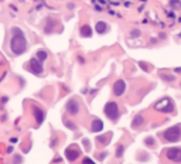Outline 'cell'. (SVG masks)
I'll return each mask as SVG.
<instances>
[{"instance_id":"9c48e42d","label":"cell","mask_w":181,"mask_h":164,"mask_svg":"<svg viewBox=\"0 0 181 164\" xmlns=\"http://www.w3.org/2000/svg\"><path fill=\"white\" fill-rule=\"evenodd\" d=\"M112 92H113L115 96H122L126 92V82L123 81V79H117L113 83V86H112Z\"/></svg>"},{"instance_id":"277c9868","label":"cell","mask_w":181,"mask_h":164,"mask_svg":"<svg viewBox=\"0 0 181 164\" xmlns=\"http://www.w3.org/2000/svg\"><path fill=\"white\" fill-rule=\"evenodd\" d=\"M104 112H105V115H106V118H108L110 122H113V123H116L117 120H119V118H120L119 105L113 101H109L106 105H105Z\"/></svg>"},{"instance_id":"d4e9b609","label":"cell","mask_w":181,"mask_h":164,"mask_svg":"<svg viewBox=\"0 0 181 164\" xmlns=\"http://www.w3.org/2000/svg\"><path fill=\"white\" fill-rule=\"evenodd\" d=\"M6 153L12 154V153H13V147H12V146H9V147H7V150H6Z\"/></svg>"},{"instance_id":"ac0fdd59","label":"cell","mask_w":181,"mask_h":164,"mask_svg":"<svg viewBox=\"0 0 181 164\" xmlns=\"http://www.w3.org/2000/svg\"><path fill=\"white\" fill-rule=\"evenodd\" d=\"M129 37L130 38H139V37H142V31H140L139 28H133V30L129 33Z\"/></svg>"},{"instance_id":"8992f818","label":"cell","mask_w":181,"mask_h":164,"mask_svg":"<svg viewBox=\"0 0 181 164\" xmlns=\"http://www.w3.org/2000/svg\"><path fill=\"white\" fill-rule=\"evenodd\" d=\"M65 110H67L68 115L75 116V115H78L79 110H81V102L78 101L77 98H71L70 101L65 103Z\"/></svg>"},{"instance_id":"d6986e66","label":"cell","mask_w":181,"mask_h":164,"mask_svg":"<svg viewBox=\"0 0 181 164\" xmlns=\"http://www.w3.org/2000/svg\"><path fill=\"white\" fill-rule=\"evenodd\" d=\"M123 153H125V144H117L116 146V157H122Z\"/></svg>"},{"instance_id":"4fadbf2b","label":"cell","mask_w":181,"mask_h":164,"mask_svg":"<svg viewBox=\"0 0 181 164\" xmlns=\"http://www.w3.org/2000/svg\"><path fill=\"white\" fill-rule=\"evenodd\" d=\"M104 130V122L101 119H98V118H95V119H92V122H90V132H102Z\"/></svg>"},{"instance_id":"30bf717a","label":"cell","mask_w":181,"mask_h":164,"mask_svg":"<svg viewBox=\"0 0 181 164\" xmlns=\"http://www.w3.org/2000/svg\"><path fill=\"white\" fill-rule=\"evenodd\" d=\"M110 30V25L104 21V20H99L96 21V24H95V31H96L98 36H105V34H108Z\"/></svg>"},{"instance_id":"7402d4cb","label":"cell","mask_w":181,"mask_h":164,"mask_svg":"<svg viewBox=\"0 0 181 164\" xmlns=\"http://www.w3.org/2000/svg\"><path fill=\"white\" fill-rule=\"evenodd\" d=\"M21 161H23L21 156H14L13 157V164H21Z\"/></svg>"},{"instance_id":"83f0119b","label":"cell","mask_w":181,"mask_h":164,"mask_svg":"<svg viewBox=\"0 0 181 164\" xmlns=\"http://www.w3.org/2000/svg\"><path fill=\"white\" fill-rule=\"evenodd\" d=\"M178 37H180V38H181V31H180V34H178Z\"/></svg>"},{"instance_id":"484cf974","label":"cell","mask_w":181,"mask_h":164,"mask_svg":"<svg viewBox=\"0 0 181 164\" xmlns=\"http://www.w3.org/2000/svg\"><path fill=\"white\" fill-rule=\"evenodd\" d=\"M174 72H175V74H180V72H181V68H177V70H174Z\"/></svg>"},{"instance_id":"4316f807","label":"cell","mask_w":181,"mask_h":164,"mask_svg":"<svg viewBox=\"0 0 181 164\" xmlns=\"http://www.w3.org/2000/svg\"><path fill=\"white\" fill-rule=\"evenodd\" d=\"M10 142H12V143H16V142H17V139H16V137H12V140H10Z\"/></svg>"},{"instance_id":"2e32d148","label":"cell","mask_w":181,"mask_h":164,"mask_svg":"<svg viewBox=\"0 0 181 164\" xmlns=\"http://www.w3.org/2000/svg\"><path fill=\"white\" fill-rule=\"evenodd\" d=\"M35 58L38 60L40 62H44L45 60L48 58V52H47L45 50H41V48H40V50L37 51V54H35Z\"/></svg>"},{"instance_id":"ffe728a7","label":"cell","mask_w":181,"mask_h":164,"mask_svg":"<svg viewBox=\"0 0 181 164\" xmlns=\"http://www.w3.org/2000/svg\"><path fill=\"white\" fill-rule=\"evenodd\" d=\"M160 78L164 79V81H168V82H173L175 79L173 75H167V74H160Z\"/></svg>"},{"instance_id":"5b68a950","label":"cell","mask_w":181,"mask_h":164,"mask_svg":"<svg viewBox=\"0 0 181 164\" xmlns=\"http://www.w3.org/2000/svg\"><path fill=\"white\" fill-rule=\"evenodd\" d=\"M161 157L166 158L168 163H181V147H168V149H164Z\"/></svg>"},{"instance_id":"8fae6325","label":"cell","mask_w":181,"mask_h":164,"mask_svg":"<svg viewBox=\"0 0 181 164\" xmlns=\"http://www.w3.org/2000/svg\"><path fill=\"white\" fill-rule=\"evenodd\" d=\"M33 113H34V118H35V123L37 125H41L45 119V112L44 109H41L38 106H33Z\"/></svg>"},{"instance_id":"3957f363","label":"cell","mask_w":181,"mask_h":164,"mask_svg":"<svg viewBox=\"0 0 181 164\" xmlns=\"http://www.w3.org/2000/svg\"><path fill=\"white\" fill-rule=\"evenodd\" d=\"M154 109L157 112H161V113H174L175 105L171 98H163L154 103Z\"/></svg>"},{"instance_id":"cb8c5ba5","label":"cell","mask_w":181,"mask_h":164,"mask_svg":"<svg viewBox=\"0 0 181 164\" xmlns=\"http://www.w3.org/2000/svg\"><path fill=\"white\" fill-rule=\"evenodd\" d=\"M82 143H84V146L86 147V152H89V142H88L86 139H84V142H82Z\"/></svg>"},{"instance_id":"7a4b0ae2","label":"cell","mask_w":181,"mask_h":164,"mask_svg":"<svg viewBox=\"0 0 181 164\" xmlns=\"http://www.w3.org/2000/svg\"><path fill=\"white\" fill-rule=\"evenodd\" d=\"M160 137H161L163 143H175V142H180L181 140V123L166 129L164 132L160 133Z\"/></svg>"},{"instance_id":"5bb4252c","label":"cell","mask_w":181,"mask_h":164,"mask_svg":"<svg viewBox=\"0 0 181 164\" xmlns=\"http://www.w3.org/2000/svg\"><path fill=\"white\" fill-rule=\"evenodd\" d=\"M79 34H81L82 38H89V37H92L93 31H92V28L88 24H84V25H81V28H79Z\"/></svg>"},{"instance_id":"603a6c76","label":"cell","mask_w":181,"mask_h":164,"mask_svg":"<svg viewBox=\"0 0 181 164\" xmlns=\"http://www.w3.org/2000/svg\"><path fill=\"white\" fill-rule=\"evenodd\" d=\"M82 164H96L95 161H92L90 158H88V157H85L84 160H82Z\"/></svg>"},{"instance_id":"6da1fadb","label":"cell","mask_w":181,"mask_h":164,"mask_svg":"<svg viewBox=\"0 0 181 164\" xmlns=\"http://www.w3.org/2000/svg\"><path fill=\"white\" fill-rule=\"evenodd\" d=\"M9 48H10V52L19 57V55H23L24 52H27L28 50V41H27V37L24 31L20 28V27H12L10 28V43H9Z\"/></svg>"},{"instance_id":"9a60e30c","label":"cell","mask_w":181,"mask_h":164,"mask_svg":"<svg viewBox=\"0 0 181 164\" xmlns=\"http://www.w3.org/2000/svg\"><path fill=\"white\" fill-rule=\"evenodd\" d=\"M143 125H144V118H143V115L142 113L136 115L133 122H132V127H133V129H139V127H142Z\"/></svg>"},{"instance_id":"44dd1931","label":"cell","mask_w":181,"mask_h":164,"mask_svg":"<svg viewBox=\"0 0 181 164\" xmlns=\"http://www.w3.org/2000/svg\"><path fill=\"white\" fill-rule=\"evenodd\" d=\"M170 4H171V7H174V9H180L181 1L180 0H170Z\"/></svg>"},{"instance_id":"52a82bcc","label":"cell","mask_w":181,"mask_h":164,"mask_svg":"<svg viewBox=\"0 0 181 164\" xmlns=\"http://www.w3.org/2000/svg\"><path fill=\"white\" fill-rule=\"evenodd\" d=\"M27 68L30 70V72H33L34 75H43V62H40L37 58H31L30 62L27 64Z\"/></svg>"},{"instance_id":"7c38bea8","label":"cell","mask_w":181,"mask_h":164,"mask_svg":"<svg viewBox=\"0 0 181 164\" xmlns=\"http://www.w3.org/2000/svg\"><path fill=\"white\" fill-rule=\"evenodd\" d=\"M110 137H112V133H106V134H102V136H98L96 137V146L98 147H105L110 143Z\"/></svg>"},{"instance_id":"e0dca14e","label":"cell","mask_w":181,"mask_h":164,"mask_svg":"<svg viewBox=\"0 0 181 164\" xmlns=\"http://www.w3.org/2000/svg\"><path fill=\"white\" fill-rule=\"evenodd\" d=\"M144 144L147 146V147H156V140H154V137H151V136H147L146 139H144Z\"/></svg>"},{"instance_id":"ba28073f","label":"cell","mask_w":181,"mask_h":164,"mask_svg":"<svg viewBox=\"0 0 181 164\" xmlns=\"http://www.w3.org/2000/svg\"><path fill=\"white\" fill-rule=\"evenodd\" d=\"M79 156H81V150H79V147H78L77 144H71L67 147V150H65V157L68 158L70 161H75Z\"/></svg>"}]
</instances>
